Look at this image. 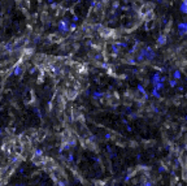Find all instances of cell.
I'll return each instance as SVG.
<instances>
[{
	"mask_svg": "<svg viewBox=\"0 0 187 186\" xmlns=\"http://www.w3.org/2000/svg\"><path fill=\"white\" fill-rule=\"evenodd\" d=\"M21 73V68L20 66H17L16 69H14V72H13V74H20Z\"/></svg>",
	"mask_w": 187,
	"mask_h": 186,
	"instance_id": "cell-1",
	"label": "cell"
},
{
	"mask_svg": "<svg viewBox=\"0 0 187 186\" xmlns=\"http://www.w3.org/2000/svg\"><path fill=\"white\" fill-rule=\"evenodd\" d=\"M2 134H3V130H2V129H0V135H2Z\"/></svg>",
	"mask_w": 187,
	"mask_h": 186,
	"instance_id": "cell-2",
	"label": "cell"
}]
</instances>
